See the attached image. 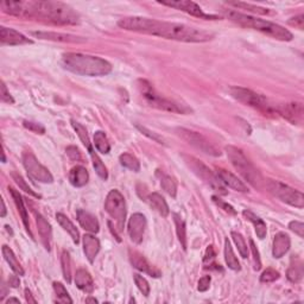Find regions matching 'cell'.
<instances>
[{
	"label": "cell",
	"mask_w": 304,
	"mask_h": 304,
	"mask_svg": "<svg viewBox=\"0 0 304 304\" xmlns=\"http://www.w3.org/2000/svg\"><path fill=\"white\" fill-rule=\"evenodd\" d=\"M229 94L233 99H235L236 101L241 102V104L250 106L258 109V111L265 113V115L270 114V113L275 112V108L270 105V102L265 97L261 94H258L256 92L247 89L244 87H231L229 88Z\"/></svg>",
	"instance_id": "52a82bcc"
},
{
	"label": "cell",
	"mask_w": 304,
	"mask_h": 304,
	"mask_svg": "<svg viewBox=\"0 0 304 304\" xmlns=\"http://www.w3.org/2000/svg\"><path fill=\"white\" fill-rule=\"evenodd\" d=\"M242 215L246 218V220L252 222L254 226V229H256L258 238L264 239L265 236H266V232H267L266 224H265V222L261 220L260 218H258L256 214H253L252 211H250V210H244Z\"/></svg>",
	"instance_id": "f546056e"
},
{
	"label": "cell",
	"mask_w": 304,
	"mask_h": 304,
	"mask_svg": "<svg viewBox=\"0 0 304 304\" xmlns=\"http://www.w3.org/2000/svg\"><path fill=\"white\" fill-rule=\"evenodd\" d=\"M133 279H134V283H136L137 288L139 289V291L143 293L145 297H147L148 295H150V285H148V282L143 277V276L134 273Z\"/></svg>",
	"instance_id": "7bdbcfd3"
},
{
	"label": "cell",
	"mask_w": 304,
	"mask_h": 304,
	"mask_svg": "<svg viewBox=\"0 0 304 304\" xmlns=\"http://www.w3.org/2000/svg\"><path fill=\"white\" fill-rule=\"evenodd\" d=\"M137 129L140 131L141 133L144 134V136H146V137H148L150 138V139H152V140H155V141H157L158 144H165L164 143V139L163 138H161L160 136H158L157 133H155V132H152V131H150V130H147L146 127H144V126H140V125H137Z\"/></svg>",
	"instance_id": "f6af8a7d"
},
{
	"label": "cell",
	"mask_w": 304,
	"mask_h": 304,
	"mask_svg": "<svg viewBox=\"0 0 304 304\" xmlns=\"http://www.w3.org/2000/svg\"><path fill=\"white\" fill-rule=\"evenodd\" d=\"M228 6H233V8L246 10V11L257 13V15H271V11L268 9L261 8V6L247 4V3H240V2H229L227 3Z\"/></svg>",
	"instance_id": "836d02e7"
},
{
	"label": "cell",
	"mask_w": 304,
	"mask_h": 304,
	"mask_svg": "<svg viewBox=\"0 0 304 304\" xmlns=\"http://www.w3.org/2000/svg\"><path fill=\"white\" fill-rule=\"evenodd\" d=\"M161 5L168 6V8H172L178 10V11L186 12L188 15L196 17V18L200 19H206V20H218L220 19V17L215 15H209V13L203 12V10L200 8L196 3L189 2V0H161Z\"/></svg>",
	"instance_id": "4fadbf2b"
},
{
	"label": "cell",
	"mask_w": 304,
	"mask_h": 304,
	"mask_svg": "<svg viewBox=\"0 0 304 304\" xmlns=\"http://www.w3.org/2000/svg\"><path fill=\"white\" fill-rule=\"evenodd\" d=\"M289 228L291 229L292 232H295L299 238H304V225L303 222L299 221H291L289 224Z\"/></svg>",
	"instance_id": "681fc988"
},
{
	"label": "cell",
	"mask_w": 304,
	"mask_h": 304,
	"mask_svg": "<svg viewBox=\"0 0 304 304\" xmlns=\"http://www.w3.org/2000/svg\"><path fill=\"white\" fill-rule=\"evenodd\" d=\"M231 236H232L233 241H234V244L236 245V247H238L240 256H241L242 258L249 257V247H247V244L245 241V239H244V236L238 232H232Z\"/></svg>",
	"instance_id": "f35d334b"
},
{
	"label": "cell",
	"mask_w": 304,
	"mask_h": 304,
	"mask_svg": "<svg viewBox=\"0 0 304 304\" xmlns=\"http://www.w3.org/2000/svg\"><path fill=\"white\" fill-rule=\"evenodd\" d=\"M211 199H213V202L215 204H217V206L220 207L221 209H224L226 211V213L232 214V215H235L236 214V211H235L234 208H233L232 206H229V204H227L226 202H224V201H221L220 199H219V197L213 196V197H211Z\"/></svg>",
	"instance_id": "c3c4849f"
},
{
	"label": "cell",
	"mask_w": 304,
	"mask_h": 304,
	"mask_svg": "<svg viewBox=\"0 0 304 304\" xmlns=\"http://www.w3.org/2000/svg\"><path fill=\"white\" fill-rule=\"evenodd\" d=\"M2 101L5 102V104H15V100H13L4 82H2Z\"/></svg>",
	"instance_id": "f5cc1de1"
},
{
	"label": "cell",
	"mask_w": 304,
	"mask_h": 304,
	"mask_svg": "<svg viewBox=\"0 0 304 304\" xmlns=\"http://www.w3.org/2000/svg\"><path fill=\"white\" fill-rule=\"evenodd\" d=\"M77 221H79L80 226L84 231L94 233V234L100 231V225H99L98 219L86 210H77Z\"/></svg>",
	"instance_id": "ffe728a7"
},
{
	"label": "cell",
	"mask_w": 304,
	"mask_h": 304,
	"mask_svg": "<svg viewBox=\"0 0 304 304\" xmlns=\"http://www.w3.org/2000/svg\"><path fill=\"white\" fill-rule=\"evenodd\" d=\"M210 282H211L210 276H203V277L199 281V284H197V290L201 292L207 291L210 286Z\"/></svg>",
	"instance_id": "816d5d0a"
},
{
	"label": "cell",
	"mask_w": 304,
	"mask_h": 304,
	"mask_svg": "<svg viewBox=\"0 0 304 304\" xmlns=\"http://www.w3.org/2000/svg\"><path fill=\"white\" fill-rule=\"evenodd\" d=\"M23 165L25 168V170L29 175L30 178H33L34 181H38L41 183H52L54 182V177L50 174V171L48 170L44 165H42L36 156L31 151L23 152Z\"/></svg>",
	"instance_id": "7c38bea8"
},
{
	"label": "cell",
	"mask_w": 304,
	"mask_h": 304,
	"mask_svg": "<svg viewBox=\"0 0 304 304\" xmlns=\"http://www.w3.org/2000/svg\"><path fill=\"white\" fill-rule=\"evenodd\" d=\"M75 284L81 291L86 293H92L94 291V282L89 272L84 268H80L76 271Z\"/></svg>",
	"instance_id": "d4e9b609"
},
{
	"label": "cell",
	"mask_w": 304,
	"mask_h": 304,
	"mask_svg": "<svg viewBox=\"0 0 304 304\" xmlns=\"http://www.w3.org/2000/svg\"><path fill=\"white\" fill-rule=\"evenodd\" d=\"M119 161H120V164H121L123 167H125L126 169H130V170H132L134 172H138L140 170L139 161H138V158L134 157L133 155L131 154L120 155Z\"/></svg>",
	"instance_id": "74e56055"
},
{
	"label": "cell",
	"mask_w": 304,
	"mask_h": 304,
	"mask_svg": "<svg viewBox=\"0 0 304 304\" xmlns=\"http://www.w3.org/2000/svg\"><path fill=\"white\" fill-rule=\"evenodd\" d=\"M225 260H226V264H227V266L231 268V270L239 271L240 268H241L238 258L235 257V253L232 249V245L231 242H229L228 238L225 239Z\"/></svg>",
	"instance_id": "1f68e13d"
},
{
	"label": "cell",
	"mask_w": 304,
	"mask_h": 304,
	"mask_svg": "<svg viewBox=\"0 0 304 304\" xmlns=\"http://www.w3.org/2000/svg\"><path fill=\"white\" fill-rule=\"evenodd\" d=\"M86 302L87 303H89V302H93V303H98V300L95 299V298H92V297H89V298H87L86 299Z\"/></svg>",
	"instance_id": "94428289"
},
{
	"label": "cell",
	"mask_w": 304,
	"mask_h": 304,
	"mask_svg": "<svg viewBox=\"0 0 304 304\" xmlns=\"http://www.w3.org/2000/svg\"><path fill=\"white\" fill-rule=\"evenodd\" d=\"M290 245H291V241H290V236L286 233L281 232L278 234H276L273 240V249H272L273 257L282 258L285 253H288Z\"/></svg>",
	"instance_id": "603a6c76"
},
{
	"label": "cell",
	"mask_w": 304,
	"mask_h": 304,
	"mask_svg": "<svg viewBox=\"0 0 304 304\" xmlns=\"http://www.w3.org/2000/svg\"><path fill=\"white\" fill-rule=\"evenodd\" d=\"M2 251H3V256H4L5 260L8 261V264L10 265V267L12 268V271L15 272L16 275H18V276H24V273H25V272H24L22 265H20L19 261L17 260V258L15 256V253H13V251L11 249H10L9 246H6V245L3 246V250Z\"/></svg>",
	"instance_id": "4dcf8cb0"
},
{
	"label": "cell",
	"mask_w": 304,
	"mask_h": 304,
	"mask_svg": "<svg viewBox=\"0 0 304 304\" xmlns=\"http://www.w3.org/2000/svg\"><path fill=\"white\" fill-rule=\"evenodd\" d=\"M88 152H89V156L92 158V162H93V167L95 169V171H97V174L99 175V177L105 179V181H106V179L108 178L107 168L105 167V164L102 163L101 158L98 156L97 152H95L93 148H92V150H89Z\"/></svg>",
	"instance_id": "8d00e7d4"
},
{
	"label": "cell",
	"mask_w": 304,
	"mask_h": 304,
	"mask_svg": "<svg viewBox=\"0 0 304 304\" xmlns=\"http://www.w3.org/2000/svg\"><path fill=\"white\" fill-rule=\"evenodd\" d=\"M0 6L5 13L17 18L41 20V22L55 24V25H76L80 23L79 15L69 5L61 2L4 0Z\"/></svg>",
	"instance_id": "7a4b0ae2"
},
{
	"label": "cell",
	"mask_w": 304,
	"mask_h": 304,
	"mask_svg": "<svg viewBox=\"0 0 304 304\" xmlns=\"http://www.w3.org/2000/svg\"><path fill=\"white\" fill-rule=\"evenodd\" d=\"M105 210L115 221L119 231H123L126 221L125 199L119 190L113 189L107 194L105 201Z\"/></svg>",
	"instance_id": "30bf717a"
},
{
	"label": "cell",
	"mask_w": 304,
	"mask_h": 304,
	"mask_svg": "<svg viewBox=\"0 0 304 304\" xmlns=\"http://www.w3.org/2000/svg\"><path fill=\"white\" fill-rule=\"evenodd\" d=\"M23 125H24V127H25V129H27L29 131H33V132L37 133V134H44L45 133L44 126H42L41 124H38V123L27 121V120H25V121L23 123Z\"/></svg>",
	"instance_id": "bcb514c9"
},
{
	"label": "cell",
	"mask_w": 304,
	"mask_h": 304,
	"mask_svg": "<svg viewBox=\"0 0 304 304\" xmlns=\"http://www.w3.org/2000/svg\"><path fill=\"white\" fill-rule=\"evenodd\" d=\"M54 291L56 293V296H57V302L58 303H73V299L70 298L68 291H67V289L65 288V285L62 284V283L59 282H55L54 284Z\"/></svg>",
	"instance_id": "ab89813d"
},
{
	"label": "cell",
	"mask_w": 304,
	"mask_h": 304,
	"mask_svg": "<svg viewBox=\"0 0 304 304\" xmlns=\"http://www.w3.org/2000/svg\"><path fill=\"white\" fill-rule=\"evenodd\" d=\"M88 179H89V175H88L87 169L82 165H76L69 172V182L76 188L86 186Z\"/></svg>",
	"instance_id": "484cf974"
},
{
	"label": "cell",
	"mask_w": 304,
	"mask_h": 304,
	"mask_svg": "<svg viewBox=\"0 0 304 304\" xmlns=\"http://www.w3.org/2000/svg\"><path fill=\"white\" fill-rule=\"evenodd\" d=\"M156 175H157V177L160 178L161 187L163 188L164 192L175 199L176 195H177V183H176L175 178L171 177V176H169V175L163 174V172L160 170L157 171Z\"/></svg>",
	"instance_id": "f1b7e54d"
},
{
	"label": "cell",
	"mask_w": 304,
	"mask_h": 304,
	"mask_svg": "<svg viewBox=\"0 0 304 304\" xmlns=\"http://www.w3.org/2000/svg\"><path fill=\"white\" fill-rule=\"evenodd\" d=\"M147 200H148V203H150V206L163 218H167L168 215L170 214V209H169L167 201L164 200V197L162 196L161 194L152 193L148 195Z\"/></svg>",
	"instance_id": "4316f807"
},
{
	"label": "cell",
	"mask_w": 304,
	"mask_h": 304,
	"mask_svg": "<svg viewBox=\"0 0 304 304\" xmlns=\"http://www.w3.org/2000/svg\"><path fill=\"white\" fill-rule=\"evenodd\" d=\"M275 112L291 123L292 125H300L303 123L304 109L302 102H286L275 106Z\"/></svg>",
	"instance_id": "5bb4252c"
},
{
	"label": "cell",
	"mask_w": 304,
	"mask_h": 304,
	"mask_svg": "<svg viewBox=\"0 0 304 304\" xmlns=\"http://www.w3.org/2000/svg\"><path fill=\"white\" fill-rule=\"evenodd\" d=\"M0 42L3 45H24L34 43L23 34L5 26L0 27Z\"/></svg>",
	"instance_id": "ac0fdd59"
},
{
	"label": "cell",
	"mask_w": 304,
	"mask_h": 304,
	"mask_svg": "<svg viewBox=\"0 0 304 304\" xmlns=\"http://www.w3.org/2000/svg\"><path fill=\"white\" fill-rule=\"evenodd\" d=\"M36 215V224L38 228V233H40L42 242L45 246V249L50 251L51 246V239H52V232H51V226L49 222L45 220L44 217H42L41 214L35 213Z\"/></svg>",
	"instance_id": "44dd1931"
},
{
	"label": "cell",
	"mask_w": 304,
	"mask_h": 304,
	"mask_svg": "<svg viewBox=\"0 0 304 304\" xmlns=\"http://www.w3.org/2000/svg\"><path fill=\"white\" fill-rule=\"evenodd\" d=\"M172 218H174V222L176 226V233H177L178 240L181 242L183 250H187V228H186V222L183 219L179 217L178 214L174 213L172 214Z\"/></svg>",
	"instance_id": "d6a6232c"
},
{
	"label": "cell",
	"mask_w": 304,
	"mask_h": 304,
	"mask_svg": "<svg viewBox=\"0 0 304 304\" xmlns=\"http://www.w3.org/2000/svg\"><path fill=\"white\" fill-rule=\"evenodd\" d=\"M34 37L40 38L44 41H52V42H61V43H84L87 40L83 37L75 36L70 34H62V33H54V31H35L31 33Z\"/></svg>",
	"instance_id": "2e32d148"
},
{
	"label": "cell",
	"mask_w": 304,
	"mask_h": 304,
	"mask_svg": "<svg viewBox=\"0 0 304 304\" xmlns=\"http://www.w3.org/2000/svg\"><path fill=\"white\" fill-rule=\"evenodd\" d=\"M224 15L226 18H228L232 23L236 24V25L246 27V29L256 30L258 33L266 35V36L275 38L277 41L290 42L293 38V35L288 29H285V27L278 25L276 23L268 22V20L245 15V13L238 12L235 10H226Z\"/></svg>",
	"instance_id": "277c9868"
},
{
	"label": "cell",
	"mask_w": 304,
	"mask_h": 304,
	"mask_svg": "<svg viewBox=\"0 0 304 304\" xmlns=\"http://www.w3.org/2000/svg\"><path fill=\"white\" fill-rule=\"evenodd\" d=\"M225 151L232 165L242 176L244 179L249 182L253 188L261 189V187L265 185V181L261 177L260 172L247 160L245 154L240 148L233 146V145H227L225 147Z\"/></svg>",
	"instance_id": "8992f818"
},
{
	"label": "cell",
	"mask_w": 304,
	"mask_h": 304,
	"mask_svg": "<svg viewBox=\"0 0 304 304\" xmlns=\"http://www.w3.org/2000/svg\"><path fill=\"white\" fill-rule=\"evenodd\" d=\"M145 228H146V219L143 214L136 213L130 218L127 232H129L130 239L137 245H139L143 241Z\"/></svg>",
	"instance_id": "9a60e30c"
},
{
	"label": "cell",
	"mask_w": 304,
	"mask_h": 304,
	"mask_svg": "<svg viewBox=\"0 0 304 304\" xmlns=\"http://www.w3.org/2000/svg\"><path fill=\"white\" fill-rule=\"evenodd\" d=\"M56 220H57V222L61 225V227L65 229V231L69 233L70 238H72L73 241L77 245V244L80 242V233H79V231H77V228L75 227V225H74L73 222L62 213L56 214Z\"/></svg>",
	"instance_id": "83f0119b"
},
{
	"label": "cell",
	"mask_w": 304,
	"mask_h": 304,
	"mask_svg": "<svg viewBox=\"0 0 304 304\" xmlns=\"http://www.w3.org/2000/svg\"><path fill=\"white\" fill-rule=\"evenodd\" d=\"M11 176H12L13 181H15V182L17 183V185L19 186V188H20V189L24 190V192H25L26 194H29V195L34 196V197H36V199H41V195H38V194L35 193L34 190L31 189L29 186L26 185V182L24 181V178H23L22 176H20L19 174H17L16 171H12V172H11Z\"/></svg>",
	"instance_id": "b9f144b4"
},
{
	"label": "cell",
	"mask_w": 304,
	"mask_h": 304,
	"mask_svg": "<svg viewBox=\"0 0 304 304\" xmlns=\"http://www.w3.org/2000/svg\"><path fill=\"white\" fill-rule=\"evenodd\" d=\"M250 245H251V251H252L253 254V260H254V270L259 271L261 268V261H260V256L259 252H258L257 246L254 245V241L252 239H250Z\"/></svg>",
	"instance_id": "7dc6e473"
},
{
	"label": "cell",
	"mask_w": 304,
	"mask_h": 304,
	"mask_svg": "<svg viewBox=\"0 0 304 304\" xmlns=\"http://www.w3.org/2000/svg\"><path fill=\"white\" fill-rule=\"evenodd\" d=\"M67 155H68L70 160L73 161H82V156H81V152L76 146H68L67 147Z\"/></svg>",
	"instance_id": "f907efd6"
},
{
	"label": "cell",
	"mask_w": 304,
	"mask_h": 304,
	"mask_svg": "<svg viewBox=\"0 0 304 304\" xmlns=\"http://www.w3.org/2000/svg\"><path fill=\"white\" fill-rule=\"evenodd\" d=\"M288 23L291 26L298 27L299 30H303V27H304V25H303V24H304V16L303 15H298V16L293 17V18L290 19Z\"/></svg>",
	"instance_id": "db71d44e"
},
{
	"label": "cell",
	"mask_w": 304,
	"mask_h": 304,
	"mask_svg": "<svg viewBox=\"0 0 304 304\" xmlns=\"http://www.w3.org/2000/svg\"><path fill=\"white\" fill-rule=\"evenodd\" d=\"M61 263H62V271H63V277L67 281V283L72 282V266H70V256L69 252L67 251H63L62 257H61Z\"/></svg>",
	"instance_id": "60d3db41"
},
{
	"label": "cell",
	"mask_w": 304,
	"mask_h": 304,
	"mask_svg": "<svg viewBox=\"0 0 304 304\" xmlns=\"http://www.w3.org/2000/svg\"><path fill=\"white\" fill-rule=\"evenodd\" d=\"M185 158L189 167L192 168V170L195 172L202 181L206 182L211 189H214L215 192L221 194V195H226V194H227V190H226L224 183L220 181V178L218 177L217 174H214L207 165L201 163L199 160H196V158L194 157L185 156Z\"/></svg>",
	"instance_id": "8fae6325"
},
{
	"label": "cell",
	"mask_w": 304,
	"mask_h": 304,
	"mask_svg": "<svg viewBox=\"0 0 304 304\" xmlns=\"http://www.w3.org/2000/svg\"><path fill=\"white\" fill-rule=\"evenodd\" d=\"M83 241V251L86 254L87 259L89 260V263H94L95 257L98 256L99 251H100V241L98 238H95L92 234H86L82 238Z\"/></svg>",
	"instance_id": "cb8c5ba5"
},
{
	"label": "cell",
	"mask_w": 304,
	"mask_h": 304,
	"mask_svg": "<svg viewBox=\"0 0 304 304\" xmlns=\"http://www.w3.org/2000/svg\"><path fill=\"white\" fill-rule=\"evenodd\" d=\"M25 298H26L27 303H37L36 298H34L33 293H31V291L29 289H25Z\"/></svg>",
	"instance_id": "6f0895ef"
},
{
	"label": "cell",
	"mask_w": 304,
	"mask_h": 304,
	"mask_svg": "<svg viewBox=\"0 0 304 304\" xmlns=\"http://www.w3.org/2000/svg\"><path fill=\"white\" fill-rule=\"evenodd\" d=\"M0 217L2 218L6 217V206H5V201L3 199H2V214H0Z\"/></svg>",
	"instance_id": "680465c9"
},
{
	"label": "cell",
	"mask_w": 304,
	"mask_h": 304,
	"mask_svg": "<svg viewBox=\"0 0 304 304\" xmlns=\"http://www.w3.org/2000/svg\"><path fill=\"white\" fill-rule=\"evenodd\" d=\"M215 174H217L218 177L220 178V181L224 183V186H227L228 188L236 190V192H240V193L249 192V189H247L245 183L240 181V179L236 177L235 175H233L232 172L225 170V169H217V172H215Z\"/></svg>",
	"instance_id": "d6986e66"
},
{
	"label": "cell",
	"mask_w": 304,
	"mask_h": 304,
	"mask_svg": "<svg viewBox=\"0 0 304 304\" xmlns=\"http://www.w3.org/2000/svg\"><path fill=\"white\" fill-rule=\"evenodd\" d=\"M94 144L97 150L101 154L107 155L111 151V144H109L105 132H102V131H98L94 133Z\"/></svg>",
	"instance_id": "d590c367"
},
{
	"label": "cell",
	"mask_w": 304,
	"mask_h": 304,
	"mask_svg": "<svg viewBox=\"0 0 304 304\" xmlns=\"http://www.w3.org/2000/svg\"><path fill=\"white\" fill-rule=\"evenodd\" d=\"M63 68L76 75L105 76L112 72V65L98 56L68 52L62 56Z\"/></svg>",
	"instance_id": "3957f363"
},
{
	"label": "cell",
	"mask_w": 304,
	"mask_h": 304,
	"mask_svg": "<svg viewBox=\"0 0 304 304\" xmlns=\"http://www.w3.org/2000/svg\"><path fill=\"white\" fill-rule=\"evenodd\" d=\"M138 88H139L141 97L144 98L146 104L151 106V107L161 109V111L164 112L177 113V114H190V113H193V109L187 105L179 104V102L165 98L158 93L146 80L138 81Z\"/></svg>",
	"instance_id": "5b68a950"
},
{
	"label": "cell",
	"mask_w": 304,
	"mask_h": 304,
	"mask_svg": "<svg viewBox=\"0 0 304 304\" xmlns=\"http://www.w3.org/2000/svg\"><path fill=\"white\" fill-rule=\"evenodd\" d=\"M279 272L276 271L275 268H266L263 273L260 276V282L261 283H272L275 281H277L279 278Z\"/></svg>",
	"instance_id": "ee69618b"
},
{
	"label": "cell",
	"mask_w": 304,
	"mask_h": 304,
	"mask_svg": "<svg viewBox=\"0 0 304 304\" xmlns=\"http://www.w3.org/2000/svg\"><path fill=\"white\" fill-rule=\"evenodd\" d=\"M215 257V252L213 246H208L206 251V256H204V261H208V259H213Z\"/></svg>",
	"instance_id": "11a10c76"
},
{
	"label": "cell",
	"mask_w": 304,
	"mask_h": 304,
	"mask_svg": "<svg viewBox=\"0 0 304 304\" xmlns=\"http://www.w3.org/2000/svg\"><path fill=\"white\" fill-rule=\"evenodd\" d=\"M9 192L12 195V199H13V201H15L17 209H18L20 217H22L23 224H24V226H25L27 233H29L31 238H34L33 233H31V229H30V221H29V215H27V209L25 208V206H24V201H23L22 195H20L19 192H17L15 188H12V187H9Z\"/></svg>",
	"instance_id": "7402d4cb"
},
{
	"label": "cell",
	"mask_w": 304,
	"mask_h": 304,
	"mask_svg": "<svg viewBox=\"0 0 304 304\" xmlns=\"http://www.w3.org/2000/svg\"><path fill=\"white\" fill-rule=\"evenodd\" d=\"M12 302H15V303H20L19 302V299L18 298H9L8 300H6V303H12Z\"/></svg>",
	"instance_id": "91938a15"
},
{
	"label": "cell",
	"mask_w": 304,
	"mask_h": 304,
	"mask_svg": "<svg viewBox=\"0 0 304 304\" xmlns=\"http://www.w3.org/2000/svg\"><path fill=\"white\" fill-rule=\"evenodd\" d=\"M265 186L268 192H270L275 197L281 200L289 206L299 208L302 209L304 207V196L298 190L291 188V187L284 185V183L275 181V179H267L265 182Z\"/></svg>",
	"instance_id": "9c48e42d"
},
{
	"label": "cell",
	"mask_w": 304,
	"mask_h": 304,
	"mask_svg": "<svg viewBox=\"0 0 304 304\" xmlns=\"http://www.w3.org/2000/svg\"><path fill=\"white\" fill-rule=\"evenodd\" d=\"M286 277L291 283H299L303 278V263L300 260H295V264L290 265Z\"/></svg>",
	"instance_id": "e575fe53"
},
{
	"label": "cell",
	"mask_w": 304,
	"mask_h": 304,
	"mask_svg": "<svg viewBox=\"0 0 304 304\" xmlns=\"http://www.w3.org/2000/svg\"><path fill=\"white\" fill-rule=\"evenodd\" d=\"M130 261L133 265V267H136L137 270H139L144 273L154 278H158L162 276V272L158 270L156 266H154L143 254L136 252V251H130Z\"/></svg>",
	"instance_id": "e0dca14e"
},
{
	"label": "cell",
	"mask_w": 304,
	"mask_h": 304,
	"mask_svg": "<svg viewBox=\"0 0 304 304\" xmlns=\"http://www.w3.org/2000/svg\"><path fill=\"white\" fill-rule=\"evenodd\" d=\"M118 26L124 30L133 31L165 40L186 42V43H204L214 38L209 31L197 29L186 24L162 22V20L145 18V17H125L118 22Z\"/></svg>",
	"instance_id": "6da1fadb"
},
{
	"label": "cell",
	"mask_w": 304,
	"mask_h": 304,
	"mask_svg": "<svg viewBox=\"0 0 304 304\" xmlns=\"http://www.w3.org/2000/svg\"><path fill=\"white\" fill-rule=\"evenodd\" d=\"M9 284L12 286V288H18L20 282H19V278L17 277V276H11L9 279Z\"/></svg>",
	"instance_id": "9f6ffc18"
},
{
	"label": "cell",
	"mask_w": 304,
	"mask_h": 304,
	"mask_svg": "<svg viewBox=\"0 0 304 304\" xmlns=\"http://www.w3.org/2000/svg\"><path fill=\"white\" fill-rule=\"evenodd\" d=\"M175 132L182 140H185L186 143L192 145L193 147H195L196 150L201 151L202 154L208 155V156H211V157L221 156L220 148H219L215 144L211 143V141L208 139L207 137H204L203 134L188 129H183V127L176 129Z\"/></svg>",
	"instance_id": "ba28073f"
}]
</instances>
